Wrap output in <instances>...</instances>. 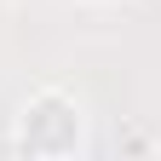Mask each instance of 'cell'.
<instances>
[{"label":"cell","instance_id":"cell-1","mask_svg":"<svg viewBox=\"0 0 161 161\" xmlns=\"http://www.w3.org/2000/svg\"><path fill=\"white\" fill-rule=\"evenodd\" d=\"M12 150L29 161H80L92 150V115L75 86H35L12 115Z\"/></svg>","mask_w":161,"mask_h":161},{"label":"cell","instance_id":"cell-2","mask_svg":"<svg viewBox=\"0 0 161 161\" xmlns=\"http://www.w3.org/2000/svg\"><path fill=\"white\" fill-rule=\"evenodd\" d=\"M80 6H127V0H80Z\"/></svg>","mask_w":161,"mask_h":161}]
</instances>
